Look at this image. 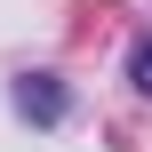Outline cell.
Here are the masks:
<instances>
[{"label": "cell", "instance_id": "1", "mask_svg": "<svg viewBox=\"0 0 152 152\" xmlns=\"http://www.w3.org/2000/svg\"><path fill=\"white\" fill-rule=\"evenodd\" d=\"M8 96H16V112H24V120H40V128H56V120H64V88H56V72H16V88H8Z\"/></svg>", "mask_w": 152, "mask_h": 152}, {"label": "cell", "instance_id": "2", "mask_svg": "<svg viewBox=\"0 0 152 152\" xmlns=\"http://www.w3.org/2000/svg\"><path fill=\"white\" fill-rule=\"evenodd\" d=\"M128 80H136V88H144V96H152V32H144V40H136V56H128Z\"/></svg>", "mask_w": 152, "mask_h": 152}]
</instances>
